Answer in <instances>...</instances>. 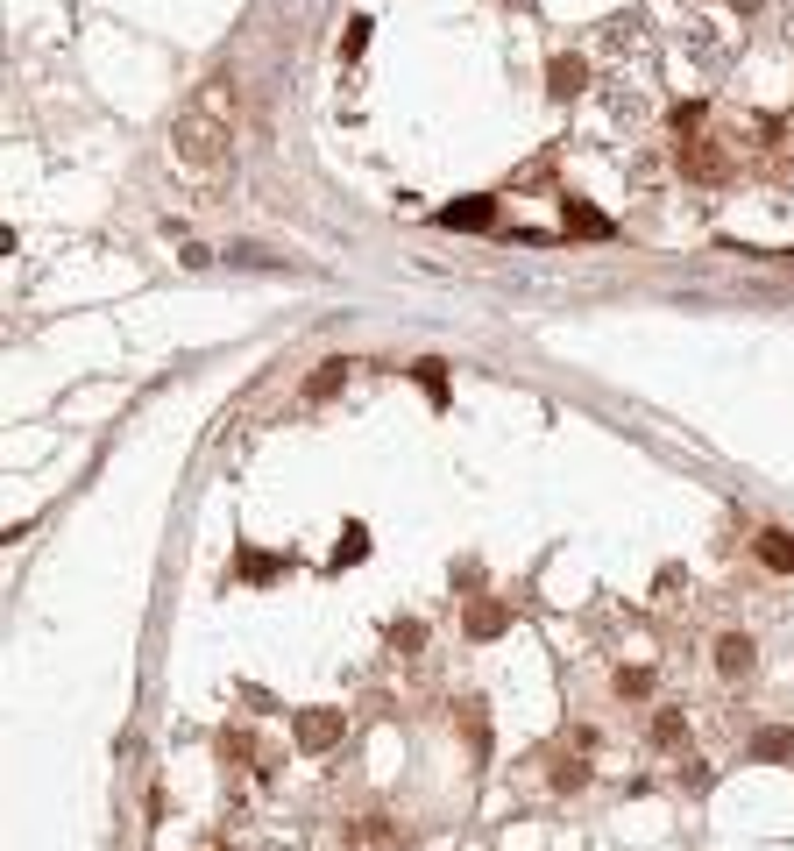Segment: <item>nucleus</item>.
Here are the masks:
<instances>
[{
  "label": "nucleus",
  "instance_id": "obj_2",
  "mask_svg": "<svg viewBox=\"0 0 794 851\" xmlns=\"http://www.w3.org/2000/svg\"><path fill=\"white\" fill-rule=\"evenodd\" d=\"M291 738H298L305 752H327V745H341V738H348V710H298Z\"/></svg>",
  "mask_w": 794,
  "mask_h": 851
},
{
  "label": "nucleus",
  "instance_id": "obj_10",
  "mask_svg": "<svg viewBox=\"0 0 794 851\" xmlns=\"http://www.w3.org/2000/svg\"><path fill=\"white\" fill-rule=\"evenodd\" d=\"M681 164H688L695 178H724V157H717V149H702V142H695V149H681Z\"/></svg>",
  "mask_w": 794,
  "mask_h": 851
},
{
  "label": "nucleus",
  "instance_id": "obj_8",
  "mask_svg": "<svg viewBox=\"0 0 794 851\" xmlns=\"http://www.w3.org/2000/svg\"><path fill=\"white\" fill-rule=\"evenodd\" d=\"M440 227H490V199H461V206H447Z\"/></svg>",
  "mask_w": 794,
  "mask_h": 851
},
{
  "label": "nucleus",
  "instance_id": "obj_15",
  "mask_svg": "<svg viewBox=\"0 0 794 851\" xmlns=\"http://www.w3.org/2000/svg\"><path fill=\"white\" fill-rule=\"evenodd\" d=\"M582 781H589L582 759H561V766H553V788H582Z\"/></svg>",
  "mask_w": 794,
  "mask_h": 851
},
{
  "label": "nucleus",
  "instance_id": "obj_4",
  "mask_svg": "<svg viewBox=\"0 0 794 851\" xmlns=\"http://www.w3.org/2000/svg\"><path fill=\"white\" fill-rule=\"evenodd\" d=\"M752 660H759V646H752L745 632H724V639H717V674H724V681L752 674Z\"/></svg>",
  "mask_w": 794,
  "mask_h": 851
},
{
  "label": "nucleus",
  "instance_id": "obj_12",
  "mask_svg": "<svg viewBox=\"0 0 794 851\" xmlns=\"http://www.w3.org/2000/svg\"><path fill=\"white\" fill-rule=\"evenodd\" d=\"M362 554H369V532H362V525H348V532H341V547H334V561L348 568V561H362Z\"/></svg>",
  "mask_w": 794,
  "mask_h": 851
},
{
  "label": "nucleus",
  "instance_id": "obj_6",
  "mask_svg": "<svg viewBox=\"0 0 794 851\" xmlns=\"http://www.w3.org/2000/svg\"><path fill=\"white\" fill-rule=\"evenodd\" d=\"M582 86H589V64H582V57H553V64H546V93H553V100H575Z\"/></svg>",
  "mask_w": 794,
  "mask_h": 851
},
{
  "label": "nucleus",
  "instance_id": "obj_17",
  "mask_svg": "<svg viewBox=\"0 0 794 851\" xmlns=\"http://www.w3.org/2000/svg\"><path fill=\"white\" fill-rule=\"evenodd\" d=\"M362 43H369V22L355 15V22H348V36H341V57H362Z\"/></svg>",
  "mask_w": 794,
  "mask_h": 851
},
{
  "label": "nucleus",
  "instance_id": "obj_1",
  "mask_svg": "<svg viewBox=\"0 0 794 851\" xmlns=\"http://www.w3.org/2000/svg\"><path fill=\"white\" fill-rule=\"evenodd\" d=\"M234 142H242V86L206 79L171 121V164L192 178H220L234 164Z\"/></svg>",
  "mask_w": 794,
  "mask_h": 851
},
{
  "label": "nucleus",
  "instance_id": "obj_3",
  "mask_svg": "<svg viewBox=\"0 0 794 851\" xmlns=\"http://www.w3.org/2000/svg\"><path fill=\"white\" fill-rule=\"evenodd\" d=\"M341 851H405V837L390 830V816H355L341 823Z\"/></svg>",
  "mask_w": 794,
  "mask_h": 851
},
{
  "label": "nucleus",
  "instance_id": "obj_18",
  "mask_svg": "<svg viewBox=\"0 0 794 851\" xmlns=\"http://www.w3.org/2000/svg\"><path fill=\"white\" fill-rule=\"evenodd\" d=\"M419 383H426L433 398H447V376H440V362H419Z\"/></svg>",
  "mask_w": 794,
  "mask_h": 851
},
{
  "label": "nucleus",
  "instance_id": "obj_5",
  "mask_svg": "<svg viewBox=\"0 0 794 851\" xmlns=\"http://www.w3.org/2000/svg\"><path fill=\"white\" fill-rule=\"evenodd\" d=\"M752 554L773 568V575H794V532H780V525H766L759 539H752Z\"/></svg>",
  "mask_w": 794,
  "mask_h": 851
},
{
  "label": "nucleus",
  "instance_id": "obj_13",
  "mask_svg": "<svg viewBox=\"0 0 794 851\" xmlns=\"http://www.w3.org/2000/svg\"><path fill=\"white\" fill-rule=\"evenodd\" d=\"M681 731H688L681 710H660V717H653V738H660V745H681Z\"/></svg>",
  "mask_w": 794,
  "mask_h": 851
},
{
  "label": "nucleus",
  "instance_id": "obj_7",
  "mask_svg": "<svg viewBox=\"0 0 794 851\" xmlns=\"http://www.w3.org/2000/svg\"><path fill=\"white\" fill-rule=\"evenodd\" d=\"M341 383H348V362L334 355V362H320V376H312V383H305V398H312V405H320V398H334V391H341Z\"/></svg>",
  "mask_w": 794,
  "mask_h": 851
},
{
  "label": "nucleus",
  "instance_id": "obj_16",
  "mask_svg": "<svg viewBox=\"0 0 794 851\" xmlns=\"http://www.w3.org/2000/svg\"><path fill=\"white\" fill-rule=\"evenodd\" d=\"M646 688H653L646 667H624V674H617V695H646Z\"/></svg>",
  "mask_w": 794,
  "mask_h": 851
},
{
  "label": "nucleus",
  "instance_id": "obj_9",
  "mask_svg": "<svg viewBox=\"0 0 794 851\" xmlns=\"http://www.w3.org/2000/svg\"><path fill=\"white\" fill-rule=\"evenodd\" d=\"M568 227H575V235H610V220L596 206H582V199H568Z\"/></svg>",
  "mask_w": 794,
  "mask_h": 851
},
{
  "label": "nucleus",
  "instance_id": "obj_11",
  "mask_svg": "<svg viewBox=\"0 0 794 851\" xmlns=\"http://www.w3.org/2000/svg\"><path fill=\"white\" fill-rule=\"evenodd\" d=\"M468 632H475V639H497V632H504V603H483V610L468 617Z\"/></svg>",
  "mask_w": 794,
  "mask_h": 851
},
{
  "label": "nucleus",
  "instance_id": "obj_14",
  "mask_svg": "<svg viewBox=\"0 0 794 851\" xmlns=\"http://www.w3.org/2000/svg\"><path fill=\"white\" fill-rule=\"evenodd\" d=\"M752 752H759V759H787V752H794V738H787V731H759V745H752Z\"/></svg>",
  "mask_w": 794,
  "mask_h": 851
}]
</instances>
